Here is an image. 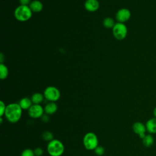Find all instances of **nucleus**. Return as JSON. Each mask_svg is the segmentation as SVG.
I'll return each mask as SVG.
<instances>
[{
	"instance_id": "nucleus-1",
	"label": "nucleus",
	"mask_w": 156,
	"mask_h": 156,
	"mask_svg": "<svg viewBox=\"0 0 156 156\" xmlns=\"http://www.w3.org/2000/svg\"><path fill=\"white\" fill-rule=\"evenodd\" d=\"M23 109L18 103L12 102L7 105L4 113L5 119L10 123H16L21 118Z\"/></svg>"
},
{
	"instance_id": "nucleus-2",
	"label": "nucleus",
	"mask_w": 156,
	"mask_h": 156,
	"mask_svg": "<svg viewBox=\"0 0 156 156\" xmlns=\"http://www.w3.org/2000/svg\"><path fill=\"white\" fill-rule=\"evenodd\" d=\"M46 150L50 156H61L65 151L63 143L58 139H53L48 142Z\"/></svg>"
},
{
	"instance_id": "nucleus-3",
	"label": "nucleus",
	"mask_w": 156,
	"mask_h": 156,
	"mask_svg": "<svg viewBox=\"0 0 156 156\" xmlns=\"http://www.w3.org/2000/svg\"><path fill=\"white\" fill-rule=\"evenodd\" d=\"M32 12L29 5H20L14 11L15 18L19 21L24 22L32 17Z\"/></svg>"
},
{
	"instance_id": "nucleus-4",
	"label": "nucleus",
	"mask_w": 156,
	"mask_h": 156,
	"mask_svg": "<svg viewBox=\"0 0 156 156\" xmlns=\"http://www.w3.org/2000/svg\"><path fill=\"white\" fill-rule=\"evenodd\" d=\"M83 144L85 148L88 151L94 150L99 146V140L97 135L92 132H87L83 137Z\"/></svg>"
},
{
	"instance_id": "nucleus-5",
	"label": "nucleus",
	"mask_w": 156,
	"mask_h": 156,
	"mask_svg": "<svg viewBox=\"0 0 156 156\" xmlns=\"http://www.w3.org/2000/svg\"><path fill=\"white\" fill-rule=\"evenodd\" d=\"M43 95L44 99L48 102H55L60 98V92L57 87L54 86H49L44 89Z\"/></svg>"
},
{
	"instance_id": "nucleus-6",
	"label": "nucleus",
	"mask_w": 156,
	"mask_h": 156,
	"mask_svg": "<svg viewBox=\"0 0 156 156\" xmlns=\"http://www.w3.org/2000/svg\"><path fill=\"white\" fill-rule=\"evenodd\" d=\"M112 33L116 39L122 40L127 37V27L124 23L118 22L113 27Z\"/></svg>"
},
{
	"instance_id": "nucleus-7",
	"label": "nucleus",
	"mask_w": 156,
	"mask_h": 156,
	"mask_svg": "<svg viewBox=\"0 0 156 156\" xmlns=\"http://www.w3.org/2000/svg\"><path fill=\"white\" fill-rule=\"evenodd\" d=\"M27 111L28 115L33 119L41 118L44 113V107L40 104H32Z\"/></svg>"
},
{
	"instance_id": "nucleus-8",
	"label": "nucleus",
	"mask_w": 156,
	"mask_h": 156,
	"mask_svg": "<svg viewBox=\"0 0 156 156\" xmlns=\"http://www.w3.org/2000/svg\"><path fill=\"white\" fill-rule=\"evenodd\" d=\"M131 16L130 11L126 8H122L118 10L116 13L115 17L118 22L124 23L127 21Z\"/></svg>"
},
{
	"instance_id": "nucleus-9",
	"label": "nucleus",
	"mask_w": 156,
	"mask_h": 156,
	"mask_svg": "<svg viewBox=\"0 0 156 156\" xmlns=\"http://www.w3.org/2000/svg\"><path fill=\"white\" fill-rule=\"evenodd\" d=\"M132 129L135 133L138 135L140 138H143L147 131L145 124L140 121H136L132 125Z\"/></svg>"
},
{
	"instance_id": "nucleus-10",
	"label": "nucleus",
	"mask_w": 156,
	"mask_h": 156,
	"mask_svg": "<svg viewBox=\"0 0 156 156\" xmlns=\"http://www.w3.org/2000/svg\"><path fill=\"white\" fill-rule=\"evenodd\" d=\"M84 7L87 11L94 12L98 10L99 7V2L98 0H86L84 4Z\"/></svg>"
},
{
	"instance_id": "nucleus-11",
	"label": "nucleus",
	"mask_w": 156,
	"mask_h": 156,
	"mask_svg": "<svg viewBox=\"0 0 156 156\" xmlns=\"http://www.w3.org/2000/svg\"><path fill=\"white\" fill-rule=\"evenodd\" d=\"M58 109L57 104L54 102H48L44 107V113L48 115L54 114Z\"/></svg>"
},
{
	"instance_id": "nucleus-12",
	"label": "nucleus",
	"mask_w": 156,
	"mask_h": 156,
	"mask_svg": "<svg viewBox=\"0 0 156 156\" xmlns=\"http://www.w3.org/2000/svg\"><path fill=\"white\" fill-rule=\"evenodd\" d=\"M147 131L151 134L156 133V118L148 119L145 124Z\"/></svg>"
},
{
	"instance_id": "nucleus-13",
	"label": "nucleus",
	"mask_w": 156,
	"mask_h": 156,
	"mask_svg": "<svg viewBox=\"0 0 156 156\" xmlns=\"http://www.w3.org/2000/svg\"><path fill=\"white\" fill-rule=\"evenodd\" d=\"M29 6L31 9L32 12L35 13L40 12L43 9V5L42 2L38 0L32 1Z\"/></svg>"
},
{
	"instance_id": "nucleus-14",
	"label": "nucleus",
	"mask_w": 156,
	"mask_h": 156,
	"mask_svg": "<svg viewBox=\"0 0 156 156\" xmlns=\"http://www.w3.org/2000/svg\"><path fill=\"white\" fill-rule=\"evenodd\" d=\"M19 105H20V107H21V108L23 110H29V108L32 106V105L33 104L31 99L27 98V97H24L21 98L19 102H18Z\"/></svg>"
},
{
	"instance_id": "nucleus-15",
	"label": "nucleus",
	"mask_w": 156,
	"mask_h": 156,
	"mask_svg": "<svg viewBox=\"0 0 156 156\" xmlns=\"http://www.w3.org/2000/svg\"><path fill=\"white\" fill-rule=\"evenodd\" d=\"M30 99L33 104H40L44 101V97L42 93H35L32 95Z\"/></svg>"
},
{
	"instance_id": "nucleus-16",
	"label": "nucleus",
	"mask_w": 156,
	"mask_h": 156,
	"mask_svg": "<svg viewBox=\"0 0 156 156\" xmlns=\"http://www.w3.org/2000/svg\"><path fill=\"white\" fill-rule=\"evenodd\" d=\"M154 137L151 133L146 135L144 137L142 138V143L146 147H151L154 144Z\"/></svg>"
},
{
	"instance_id": "nucleus-17",
	"label": "nucleus",
	"mask_w": 156,
	"mask_h": 156,
	"mask_svg": "<svg viewBox=\"0 0 156 156\" xmlns=\"http://www.w3.org/2000/svg\"><path fill=\"white\" fill-rule=\"evenodd\" d=\"M9 75V69L4 63H0V79H5Z\"/></svg>"
},
{
	"instance_id": "nucleus-18",
	"label": "nucleus",
	"mask_w": 156,
	"mask_h": 156,
	"mask_svg": "<svg viewBox=\"0 0 156 156\" xmlns=\"http://www.w3.org/2000/svg\"><path fill=\"white\" fill-rule=\"evenodd\" d=\"M103 25L105 28L107 29H113L114 26L115 25V21L113 18L110 17H107L103 20Z\"/></svg>"
},
{
	"instance_id": "nucleus-19",
	"label": "nucleus",
	"mask_w": 156,
	"mask_h": 156,
	"mask_svg": "<svg viewBox=\"0 0 156 156\" xmlns=\"http://www.w3.org/2000/svg\"><path fill=\"white\" fill-rule=\"evenodd\" d=\"M42 139L46 141L49 142L50 141L52 140L54 138V134L51 132V131H44L43 132L42 135H41Z\"/></svg>"
},
{
	"instance_id": "nucleus-20",
	"label": "nucleus",
	"mask_w": 156,
	"mask_h": 156,
	"mask_svg": "<svg viewBox=\"0 0 156 156\" xmlns=\"http://www.w3.org/2000/svg\"><path fill=\"white\" fill-rule=\"evenodd\" d=\"M21 156H35V155L34 154V150L29 148H27L24 149L21 152Z\"/></svg>"
},
{
	"instance_id": "nucleus-21",
	"label": "nucleus",
	"mask_w": 156,
	"mask_h": 156,
	"mask_svg": "<svg viewBox=\"0 0 156 156\" xmlns=\"http://www.w3.org/2000/svg\"><path fill=\"white\" fill-rule=\"evenodd\" d=\"M94 153H95L97 155H98V156H101V155H102L104 154V152H105V149H104V147H102V146H97V147L95 148V149L94 150Z\"/></svg>"
},
{
	"instance_id": "nucleus-22",
	"label": "nucleus",
	"mask_w": 156,
	"mask_h": 156,
	"mask_svg": "<svg viewBox=\"0 0 156 156\" xmlns=\"http://www.w3.org/2000/svg\"><path fill=\"white\" fill-rule=\"evenodd\" d=\"M6 107L7 105H5V102L2 101H0V117H3V116H4Z\"/></svg>"
},
{
	"instance_id": "nucleus-23",
	"label": "nucleus",
	"mask_w": 156,
	"mask_h": 156,
	"mask_svg": "<svg viewBox=\"0 0 156 156\" xmlns=\"http://www.w3.org/2000/svg\"><path fill=\"white\" fill-rule=\"evenodd\" d=\"M34 154L35 156H41L43 154V150L40 147H36L34 150Z\"/></svg>"
},
{
	"instance_id": "nucleus-24",
	"label": "nucleus",
	"mask_w": 156,
	"mask_h": 156,
	"mask_svg": "<svg viewBox=\"0 0 156 156\" xmlns=\"http://www.w3.org/2000/svg\"><path fill=\"white\" fill-rule=\"evenodd\" d=\"M41 119L43 122H48L49 121V116L48 115L45 113L41 116Z\"/></svg>"
},
{
	"instance_id": "nucleus-25",
	"label": "nucleus",
	"mask_w": 156,
	"mask_h": 156,
	"mask_svg": "<svg viewBox=\"0 0 156 156\" xmlns=\"http://www.w3.org/2000/svg\"><path fill=\"white\" fill-rule=\"evenodd\" d=\"M20 4L23 5H28L32 2L31 0H19Z\"/></svg>"
},
{
	"instance_id": "nucleus-26",
	"label": "nucleus",
	"mask_w": 156,
	"mask_h": 156,
	"mask_svg": "<svg viewBox=\"0 0 156 156\" xmlns=\"http://www.w3.org/2000/svg\"><path fill=\"white\" fill-rule=\"evenodd\" d=\"M5 59V57L4 55V54L2 53H1L0 54V61H1V63H3L4 60Z\"/></svg>"
},
{
	"instance_id": "nucleus-27",
	"label": "nucleus",
	"mask_w": 156,
	"mask_h": 156,
	"mask_svg": "<svg viewBox=\"0 0 156 156\" xmlns=\"http://www.w3.org/2000/svg\"><path fill=\"white\" fill-rule=\"evenodd\" d=\"M153 114H154V116L155 118H156V107L154 108V110H153Z\"/></svg>"
}]
</instances>
